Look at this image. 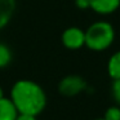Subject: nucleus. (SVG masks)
Wrapping results in <instances>:
<instances>
[{
	"instance_id": "nucleus-6",
	"label": "nucleus",
	"mask_w": 120,
	"mask_h": 120,
	"mask_svg": "<svg viewBox=\"0 0 120 120\" xmlns=\"http://www.w3.org/2000/svg\"><path fill=\"white\" fill-rule=\"evenodd\" d=\"M16 11V0H0V30L11 22Z\"/></svg>"
},
{
	"instance_id": "nucleus-7",
	"label": "nucleus",
	"mask_w": 120,
	"mask_h": 120,
	"mask_svg": "<svg viewBox=\"0 0 120 120\" xmlns=\"http://www.w3.org/2000/svg\"><path fill=\"white\" fill-rule=\"evenodd\" d=\"M18 114V110L11 98L5 96L0 98V120H16Z\"/></svg>"
},
{
	"instance_id": "nucleus-4",
	"label": "nucleus",
	"mask_w": 120,
	"mask_h": 120,
	"mask_svg": "<svg viewBox=\"0 0 120 120\" xmlns=\"http://www.w3.org/2000/svg\"><path fill=\"white\" fill-rule=\"evenodd\" d=\"M61 41H62L63 47L71 50L80 49L85 45V31L81 30L80 27H67L65 31L62 32L61 36Z\"/></svg>"
},
{
	"instance_id": "nucleus-9",
	"label": "nucleus",
	"mask_w": 120,
	"mask_h": 120,
	"mask_svg": "<svg viewBox=\"0 0 120 120\" xmlns=\"http://www.w3.org/2000/svg\"><path fill=\"white\" fill-rule=\"evenodd\" d=\"M12 50L8 45L0 43V68H4L12 62Z\"/></svg>"
},
{
	"instance_id": "nucleus-5",
	"label": "nucleus",
	"mask_w": 120,
	"mask_h": 120,
	"mask_svg": "<svg viewBox=\"0 0 120 120\" xmlns=\"http://www.w3.org/2000/svg\"><path fill=\"white\" fill-rule=\"evenodd\" d=\"M90 9L97 14L107 16L116 12L120 7V0H89Z\"/></svg>"
},
{
	"instance_id": "nucleus-11",
	"label": "nucleus",
	"mask_w": 120,
	"mask_h": 120,
	"mask_svg": "<svg viewBox=\"0 0 120 120\" xmlns=\"http://www.w3.org/2000/svg\"><path fill=\"white\" fill-rule=\"evenodd\" d=\"M111 93H112V98H114L115 102H116V105L120 106V79L112 80Z\"/></svg>"
},
{
	"instance_id": "nucleus-12",
	"label": "nucleus",
	"mask_w": 120,
	"mask_h": 120,
	"mask_svg": "<svg viewBox=\"0 0 120 120\" xmlns=\"http://www.w3.org/2000/svg\"><path fill=\"white\" fill-rule=\"evenodd\" d=\"M75 5L78 7L81 11H85V9H90V4H89V0H75Z\"/></svg>"
},
{
	"instance_id": "nucleus-15",
	"label": "nucleus",
	"mask_w": 120,
	"mask_h": 120,
	"mask_svg": "<svg viewBox=\"0 0 120 120\" xmlns=\"http://www.w3.org/2000/svg\"><path fill=\"white\" fill-rule=\"evenodd\" d=\"M94 120H106L105 117H99V119H94Z\"/></svg>"
},
{
	"instance_id": "nucleus-1",
	"label": "nucleus",
	"mask_w": 120,
	"mask_h": 120,
	"mask_svg": "<svg viewBox=\"0 0 120 120\" xmlns=\"http://www.w3.org/2000/svg\"><path fill=\"white\" fill-rule=\"evenodd\" d=\"M19 114L38 116L47 106V94L36 81L21 79L11 89V97Z\"/></svg>"
},
{
	"instance_id": "nucleus-14",
	"label": "nucleus",
	"mask_w": 120,
	"mask_h": 120,
	"mask_svg": "<svg viewBox=\"0 0 120 120\" xmlns=\"http://www.w3.org/2000/svg\"><path fill=\"white\" fill-rule=\"evenodd\" d=\"M4 97V89L1 88V85H0V98H3Z\"/></svg>"
},
{
	"instance_id": "nucleus-13",
	"label": "nucleus",
	"mask_w": 120,
	"mask_h": 120,
	"mask_svg": "<svg viewBox=\"0 0 120 120\" xmlns=\"http://www.w3.org/2000/svg\"><path fill=\"white\" fill-rule=\"evenodd\" d=\"M16 120H38L36 116L34 115H29V114H18Z\"/></svg>"
},
{
	"instance_id": "nucleus-10",
	"label": "nucleus",
	"mask_w": 120,
	"mask_h": 120,
	"mask_svg": "<svg viewBox=\"0 0 120 120\" xmlns=\"http://www.w3.org/2000/svg\"><path fill=\"white\" fill-rule=\"evenodd\" d=\"M105 119L106 120H120V106H111L105 111Z\"/></svg>"
},
{
	"instance_id": "nucleus-2",
	"label": "nucleus",
	"mask_w": 120,
	"mask_h": 120,
	"mask_svg": "<svg viewBox=\"0 0 120 120\" xmlns=\"http://www.w3.org/2000/svg\"><path fill=\"white\" fill-rule=\"evenodd\" d=\"M115 30L110 22L97 21L85 30V47L93 52H102L112 45Z\"/></svg>"
},
{
	"instance_id": "nucleus-3",
	"label": "nucleus",
	"mask_w": 120,
	"mask_h": 120,
	"mask_svg": "<svg viewBox=\"0 0 120 120\" xmlns=\"http://www.w3.org/2000/svg\"><path fill=\"white\" fill-rule=\"evenodd\" d=\"M86 89V81L79 75H67L58 83V92L63 97H75Z\"/></svg>"
},
{
	"instance_id": "nucleus-8",
	"label": "nucleus",
	"mask_w": 120,
	"mask_h": 120,
	"mask_svg": "<svg viewBox=\"0 0 120 120\" xmlns=\"http://www.w3.org/2000/svg\"><path fill=\"white\" fill-rule=\"evenodd\" d=\"M107 74L112 80L120 79V50L111 54L107 61Z\"/></svg>"
}]
</instances>
